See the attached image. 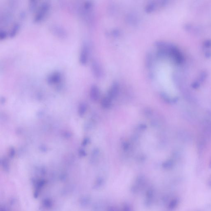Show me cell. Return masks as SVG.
<instances>
[{
	"instance_id": "obj_1",
	"label": "cell",
	"mask_w": 211,
	"mask_h": 211,
	"mask_svg": "<svg viewBox=\"0 0 211 211\" xmlns=\"http://www.w3.org/2000/svg\"><path fill=\"white\" fill-rule=\"evenodd\" d=\"M51 8V4L47 1L43 2L38 7L34 15L33 21L36 23L41 22L45 19Z\"/></svg>"
},
{
	"instance_id": "obj_2",
	"label": "cell",
	"mask_w": 211,
	"mask_h": 211,
	"mask_svg": "<svg viewBox=\"0 0 211 211\" xmlns=\"http://www.w3.org/2000/svg\"><path fill=\"white\" fill-rule=\"evenodd\" d=\"M89 48L86 43H84L82 46L79 56V62L82 65H85L88 60Z\"/></svg>"
},
{
	"instance_id": "obj_11",
	"label": "cell",
	"mask_w": 211,
	"mask_h": 211,
	"mask_svg": "<svg viewBox=\"0 0 211 211\" xmlns=\"http://www.w3.org/2000/svg\"><path fill=\"white\" fill-rule=\"evenodd\" d=\"M8 36V33L4 30H1L0 31V40H3L5 39Z\"/></svg>"
},
{
	"instance_id": "obj_8",
	"label": "cell",
	"mask_w": 211,
	"mask_h": 211,
	"mask_svg": "<svg viewBox=\"0 0 211 211\" xmlns=\"http://www.w3.org/2000/svg\"><path fill=\"white\" fill-rule=\"evenodd\" d=\"M119 92V86L117 83H114L112 86L109 92V96L110 98H114L116 97Z\"/></svg>"
},
{
	"instance_id": "obj_12",
	"label": "cell",
	"mask_w": 211,
	"mask_h": 211,
	"mask_svg": "<svg viewBox=\"0 0 211 211\" xmlns=\"http://www.w3.org/2000/svg\"></svg>"
},
{
	"instance_id": "obj_7",
	"label": "cell",
	"mask_w": 211,
	"mask_h": 211,
	"mask_svg": "<svg viewBox=\"0 0 211 211\" xmlns=\"http://www.w3.org/2000/svg\"><path fill=\"white\" fill-rule=\"evenodd\" d=\"M20 28V24L18 23L15 24L12 26L9 33H8V36L11 38L15 37L19 32Z\"/></svg>"
},
{
	"instance_id": "obj_6",
	"label": "cell",
	"mask_w": 211,
	"mask_h": 211,
	"mask_svg": "<svg viewBox=\"0 0 211 211\" xmlns=\"http://www.w3.org/2000/svg\"><path fill=\"white\" fill-rule=\"evenodd\" d=\"M90 97L92 100L96 101L100 97V90L96 86L94 85L90 90Z\"/></svg>"
},
{
	"instance_id": "obj_4",
	"label": "cell",
	"mask_w": 211,
	"mask_h": 211,
	"mask_svg": "<svg viewBox=\"0 0 211 211\" xmlns=\"http://www.w3.org/2000/svg\"><path fill=\"white\" fill-rule=\"evenodd\" d=\"M51 30L52 31L53 34H55V36L59 38L63 39L66 37V31L62 28L60 26H53L52 27Z\"/></svg>"
},
{
	"instance_id": "obj_9",
	"label": "cell",
	"mask_w": 211,
	"mask_h": 211,
	"mask_svg": "<svg viewBox=\"0 0 211 211\" xmlns=\"http://www.w3.org/2000/svg\"><path fill=\"white\" fill-rule=\"evenodd\" d=\"M102 104L104 108H109L111 105V99L110 97L104 98L102 100Z\"/></svg>"
},
{
	"instance_id": "obj_5",
	"label": "cell",
	"mask_w": 211,
	"mask_h": 211,
	"mask_svg": "<svg viewBox=\"0 0 211 211\" xmlns=\"http://www.w3.org/2000/svg\"><path fill=\"white\" fill-rule=\"evenodd\" d=\"M92 70L94 75L97 78H100L103 73L100 64L96 61H93L92 63Z\"/></svg>"
},
{
	"instance_id": "obj_10",
	"label": "cell",
	"mask_w": 211,
	"mask_h": 211,
	"mask_svg": "<svg viewBox=\"0 0 211 211\" xmlns=\"http://www.w3.org/2000/svg\"><path fill=\"white\" fill-rule=\"evenodd\" d=\"M29 9L31 12L35 11L36 12V9L38 7V2L36 1H31L28 4Z\"/></svg>"
},
{
	"instance_id": "obj_3",
	"label": "cell",
	"mask_w": 211,
	"mask_h": 211,
	"mask_svg": "<svg viewBox=\"0 0 211 211\" xmlns=\"http://www.w3.org/2000/svg\"><path fill=\"white\" fill-rule=\"evenodd\" d=\"M62 74L59 71L52 73L47 77V82L50 85L59 84L62 80Z\"/></svg>"
}]
</instances>
